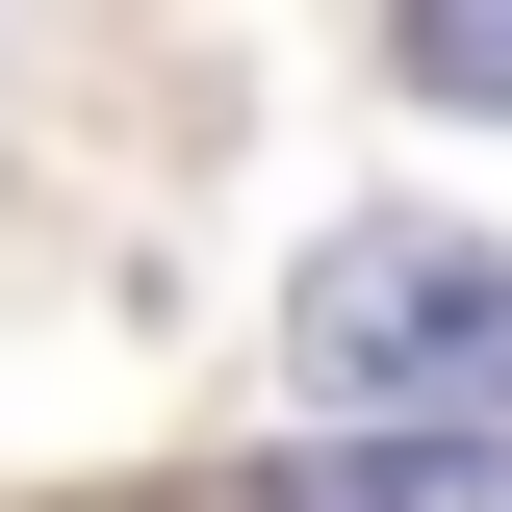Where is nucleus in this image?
<instances>
[{
    "mask_svg": "<svg viewBox=\"0 0 512 512\" xmlns=\"http://www.w3.org/2000/svg\"><path fill=\"white\" fill-rule=\"evenodd\" d=\"M282 384H308L333 436H461V410H512V256L436 231V205L308 231V282H282Z\"/></svg>",
    "mask_w": 512,
    "mask_h": 512,
    "instance_id": "1",
    "label": "nucleus"
},
{
    "mask_svg": "<svg viewBox=\"0 0 512 512\" xmlns=\"http://www.w3.org/2000/svg\"><path fill=\"white\" fill-rule=\"evenodd\" d=\"M308 512H512V410H461V436H333Z\"/></svg>",
    "mask_w": 512,
    "mask_h": 512,
    "instance_id": "2",
    "label": "nucleus"
},
{
    "mask_svg": "<svg viewBox=\"0 0 512 512\" xmlns=\"http://www.w3.org/2000/svg\"><path fill=\"white\" fill-rule=\"evenodd\" d=\"M384 77L410 103H512V0H384Z\"/></svg>",
    "mask_w": 512,
    "mask_h": 512,
    "instance_id": "3",
    "label": "nucleus"
}]
</instances>
